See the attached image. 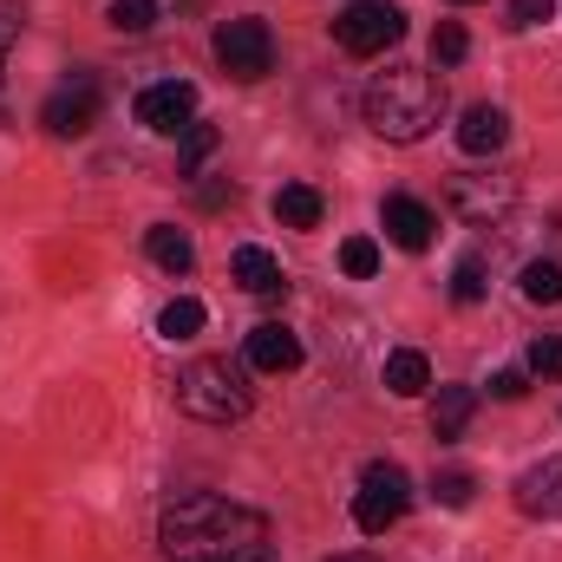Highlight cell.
<instances>
[{
	"instance_id": "6",
	"label": "cell",
	"mask_w": 562,
	"mask_h": 562,
	"mask_svg": "<svg viewBox=\"0 0 562 562\" xmlns=\"http://www.w3.org/2000/svg\"><path fill=\"white\" fill-rule=\"evenodd\" d=\"M216 66H223L229 79H243V86L269 79V72H276V33H269L262 20H223V26H216Z\"/></svg>"
},
{
	"instance_id": "22",
	"label": "cell",
	"mask_w": 562,
	"mask_h": 562,
	"mask_svg": "<svg viewBox=\"0 0 562 562\" xmlns=\"http://www.w3.org/2000/svg\"><path fill=\"white\" fill-rule=\"evenodd\" d=\"M112 26L119 33H150L157 26V0H112Z\"/></svg>"
},
{
	"instance_id": "3",
	"label": "cell",
	"mask_w": 562,
	"mask_h": 562,
	"mask_svg": "<svg viewBox=\"0 0 562 562\" xmlns=\"http://www.w3.org/2000/svg\"><path fill=\"white\" fill-rule=\"evenodd\" d=\"M177 413H190V419H203V425L243 419L249 413V373L229 367V360H216V353L177 367Z\"/></svg>"
},
{
	"instance_id": "4",
	"label": "cell",
	"mask_w": 562,
	"mask_h": 562,
	"mask_svg": "<svg viewBox=\"0 0 562 562\" xmlns=\"http://www.w3.org/2000/svg\"><path fill=\"white\" fill-rule=\"evenodd\" d=\"M334 40H340L353 59H373V53H386V46L406 40V13H400L393 0H347L340 20H334Z\"/></svg>"
},
{
	"instance_id": "16",
	"label": "cell",
	"mask_w": 562,
	"mask_h": 562,
	"mask_svg": "<svg viewBox=\"0 0 562 562\" xmlns=\"http://www.w3.org/2000/svg\"><path fill=\"white\" fill-rule=\"evenodd\" d=\"M321 210H327V203H321V190H314V183H281V190H276V216L288 223V229H314V223H321Z\"/></svg>"
},
{
	"instance_id": "8",
	"label": "cell",
	"mask_w": 562,
	"mask_h": 562,
	"mask_svg": "<svg viewBox=\"0 0 562 562\" xmlns=\"http://www.w3.org/2000/svg\"><path fill=\"white\" fill-rule=\"evenodd\" d=\"M138 125H150L157 138H183V132L196 125V86H183V79L150 86L138 99Z\"/></svg>"
},
{
	"instance_id": "21",
	"label": "cell",
	"mask_w": 562,
	"mask_h": 562,
	"mask_svg": "<svg viewBox=\"0 0 562 562\" xmlns=\"http://www.w3.org/2000/svg\"><path fill=\"white\" fill-rule=\"evenodd\" d=\"M340 269L353 281H367L380 269V243H373V236H347V243H340Z\"/></svg>"
},
{
	"instance_id": "26",
	"label": "cell",
	"mask_w": 562,
	"mask_h": 562,
	"mask_svg": "<svg viewBox=\"0 0 562 562\" xmlns=\"http://www.w3.org/2000/svg\"><path fill=\"white\" fill-rule=\"evenodd\" d=\"M13 40H20V13L0 7V125L13 119V112H7V53H13Z\"/></svg>"
},
{
	"instance_id": "13",
	"label": "cell",
	"mask_w": 562,
	"mask_h": 562,
	"mask_svg": "<svg viewBox=\"0 0 562 562\" xmlns=\"http://www.w3.org/2000/svg\"><path fill=\"white\" fill-rule=\"evenodd\" d=\"M471 413H477V393H471V386H438V406H431V438H438V445H451V438L471 425Z\"/></svg>"
},
{
	"instance_id": "31",
	"label": "cell",
	"mask_w": 562,
	"mask_h": 562,
	"mask_svg": "<svg viewBox=\"0 0 562 562\" xmlns=\"http://www.w3.org/2000/svg\"><path fill=\"white\" fill-rule=\"evenodd\" d=\"M458 7H471V0H458Z\"/></svg>"
},
{
	"instance_id": "24",
	"label": "cell",
	"mask_w": 562,
	"mask_h": 562,
	"mask_svg": "<svg viewBox=\"0 0 562 562\" xmlns=\"http://www.w3.org/2000/svg\"><path fill=\"white\" fill-rule=\"evenodd\" d=\"M431 53H438V66H458V59L471 53V40H464V26H458V20H445V26L431 33Z\"/></svg>"
},
{
	"instance_id": "10",
	"label": "cell",
	"mask_w": 562,
	"mask_h": 562,
	"mask_svg": "<svg viewBox=\"0 0 562 562\" xmlns=\"http://www.w3.org/2000/svg\"><path fill=\"white\" fill-rule=\"evenodd\" d=\"M249 367H256V373H294V367H301V334L281 327V321H262V327L249 334Z\"/></svg>"
},
{
	"instance_id": "20",
	"label": "cell",
	"mask_w": 562,
	"mask_h": 562,
	"mask_svg": "<svg viewBox=\"0 0 562 562\" xmlns=\"http://www.w3.org/2000/svg\"><path fill=\"white\" fill-rule=\"evenodd\" d=\"M484 288H491V281H484V262H477V256H464V262L451 269V301H458V307H477Z\"/></svg>"
},
{
	"instance_id": "12",
	"label": "cell",
	"mask_w": 562,
	"mask_h": 562,
	"mask_svg": "<svg viewBox=\"0 0 562 562\" xmlns=\"http://www.w3.org/2000/svg\"><path fill=\"white\" fill-rule=\"evenodd\" d=\"M504 138H510V119L497 105H471L458 119V150L464 157H491V150H504Z\"/></svg>"
},
{
	"instance_id": "18",
	"label": "cell",
	"mask_w": 562,
	"mask_h": 562,
	"mask_svg": "<svg viewBox=\"0 0 562 562\" xmlns=\"http://www.w3.org/2000/svg\"><path fill=\"white\" fill-rule=\"evenodd\" d=\"M157 334L177 347V340H196L203 334V301H190V294H177V301H164V314H157Z\"/></svg>"
},
{
	"instance_id": "1",
	"label": "cell",
	"mask_w": 562,
	"mask_h": 562,
	"mask_svg": "<svg viewBox=\"0 0 562 562\" xmlns=\"http://www.w3.org/2000/svg\"><path fill=\"white\" fill-rule=\"evenodd\" d=\"M157 543H164L170 562H269L276 557L269 517L236 504V497H216V491L170 497L164 517H157Z\"/></svg>"
},
{
	"instance_id": "28",
	"label": "cell",
	"mask_w": 562,
	"mask_h": 562,
	"mask_svg": "<svg viewBox=\"0 0 562 562\" xmlns=\"http://www.w3.org/2000/svg\"><path fill=\"white\" fill-rule=\"evenodd\" d=\"M557 13V0H510V26H543Z\"/></svg>"
},
{
	"instance_id": "23",
	"label": "cell",
	"mask_w": 562,
	"mask_h": 562,
	"mask_svg": "<svg viewBox=\"0 0 562 562\" xmlns=\"http://www.w3.org/2000/svg\"><path fill=\"white\" fill-rule=\"evenodd\" d=\"M210 150H216V125H203V119H196V125L183 132V150H177V164H183V170L196 177V164H203Z\"/></svg>"
},
{
	"instance_id": "7",
	"label": "cell",
	"mask_w": 562,
	"mask_h": 562,
	"mask_svg": "<svg viewBox=\"0 0 562 562\" xmlns=\"http://www.w3.org/2000/svg\"><path fill=\"white\" fill-rule=\"evenodd\" d=\"M99 105H105L99 79H92V72H72L66 86H53V92H46V105H40V125H46L53 138H86V132L99 125Z\"/></svg>"
},
{
	"instance_id": "17",
	"label": "cell",
	"mask_w": 562,
	"mask_h": 562,
	"mask_svg": "<svg viewBox=\"0 0 562 562\" xmlns=\"http://www.w3.org/2000/svg\"><path fill=\"white\" fill-rule=\"evenodd\" d=\"M144 249H150V262H157V269H170V276H183V269L196 262L190 236H183V229H170V223H157V229L144 236Z\"/></svg>"
},
{
	"instance_id": "5",
	"label": "cell",
	"mask_w": 562,
	"mask_h": 562,
	"mask_svg": "<svg viewBox=\"0 0 562 562\" xmlns=\"http://www.w3.org/2000/svg\"><path fill=\"white\" fill-rule=\"evenodd\" d=\"M406 504H413V477H406L400 464H367V477H360V491H353V524H360L367 537H386V530L406 517Z\"/></svg>"
},
{
	"instance_id": "9",
	"label": "cell",
	"mask_w": 562,
	"mask_h": 562,
	"mask_svg": "<svg viewBox=\"0 0 562 562\" xmlns=\"http://www.w3.org/2000/svg\"><path fill=\"white\" fill-rule=\"evenodd\" d=\"M380 223H386V236H393V243H400L406 256H419V249H431V229H438V216L425 210L419 196H386Z\"/></svg>"
},
{
	"instance_id": "14",
	"label": "cell",
	"mask_w": 562,
	"mask_h": 562,
	"mask_svg": "<svg viewBox=\"0 0 562 562\" xmlns=\"http://www.w3.org/2000/svg\"><path fill=\"white\" fill-rule=\"evenodd\" d=\"M236 281H243L249 294H262V301L288 288V281H281V262L269 256V249H256V243H243V249H236Z\"/></svg>"
},
{
	"instance_id": "29",
	"label": "cell",
	"mask_w": 562,
	"mask_h": 562,
	"mask_svg": "<svg viewBox=\"0 0 562 562\" xmlns=\"http://www.w3.org/2000/svg\"><path fill=\"white\" fill-rule=\"evenodd\" d=\"M491 393H497V400H524V393H530V380H524V373H497V380H491Z\"/></svg>"
},
{
	"instance_id": "19",
	"label": "cell",
	"mask_w": 562,
	"mask_h": 562,
	"mask_svg": "<svg viewBox=\"0 0 562 562\" xmlns=\"http://www.w3.org/2000/svg\"><path fill=\"white\" fill-rule=\"evenodd\" d=\"M524 301L557 307V301H562V269H557V262H530V269H524Z\"/></svg>"
},
{
	"instance_id": "11",
	"label": "cell",
	"mask_w": 562,
	"mask_h": 562,
	"mask_svg": "<svg viewBox=\"0 0 562 562\" xmlns=\"http://www.w3.org/2000/svg\"><path fill=\"white\" fill-rule=\"evenodd\" d=\"M517 510L524 517H562V458H543L517 477Z\"/></svg>"
},
{
	"instance_id": "25",
	"label": "cell",
	"mask_w": 562,
	"mask_h": 562,
	"mask_svg": "<svg viewBox=\"0 0 562 562\" xmlns=\"http://www.w3.org/2000/svg\"><path fill=\"white\" fill-rule=\"evenodd\" d=\"M471 491H477V484H471V471H445V477L431 484V497H438L445 510H464V504H471Z\"/></svg>"
},
{
	"instance_id": "2",
	"label": "cell",
	"mask_w": 562,
	"mask_h": 562,
	"mask_svg": "<svg viewBox=\"0 0 562 562\" xmlns=\"http://www.w3.org/2000/svg\"><path fill=\"white\" fill-rule=\"evenodd\" d=\"M360 112H367V125H373L380 138L419 144L425 132L445 119V86H438L425 66H386V72H373Z\"/></svg>"
},
{
	"instance_id": "15",
	"label": "cell",
	"mask_w": 562,
	"mask_h": 562,
	"mask_svg": "<svg viewBox=\"0 0 562 562\" xmlns=\"http://www.w3.org/2000/svg\"><path fill=\"white\" fill-rule=\"evenodd\" d=\"M425 386H431V367H425L419 347H400V353H386V393H400V400H419Z\"/></svg>"
},
{
	"instance_id": "30",
	"label": "cell",
	"mask_w": 562,
	"mask_h": 562,
	"mask_svg": "<svg viewBox=\"0 0 562 562\" xmlns=\"http://www.w3.org/2000/svg\"><path fill=\"white\" fill-rule=\"evenodd\" d=\"M334 562H373V557H334Z\"/></svg>"
},
{
	"instance_id": "27",
	"label": "cell",
	"mask_w": 562,
	"mask_h": 562,
	"mask_svg": "<svg viewBox=\"0 0 562 562\" xmlns=\"http://www.w3.org/2000/svg\"><path fill=\"white\" fill-rule=\"evenodd\" d=\"M530 373H543V380H562V334H543V340H530Z\"/></svg>"
}]
</instances>
